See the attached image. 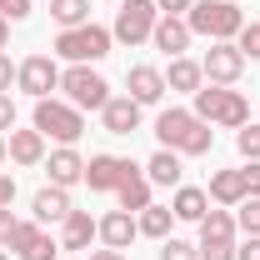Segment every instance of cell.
<instances>
[{"mask_svg":"<svg viewBox=\"0 0 260 260\" xmlns=\"http://www.w3.org/2000/svg\"><path fill=\"white\" fill-rule=\"evenodd\" d=\"M235 150L245 160H260V125H240L235 130Z\"/></svg>","mask_w":260,"mask_h":260,"instance_id":"obj_29","label":"cell"},{"mask_svg":"<svg viewBox=\"0 0 260 260\" xmlns=\"http://www.w3.org/2000/svg\"><path fill=\"white\" fill-rule=\"evenodd\" d=\"M155 20H160L155 0H125V5L115 10V30H110V35H115L120 45H140V40H150Z\"/></svg>","mask_w":260,"mask_h":260,"instance_id":"obj_7","label":"cell"},{"mask_svg":"<svg viewBox=\"0 0 260 260\" xmlns=\"http://www.w3.org/2000/svg\"><path fill=\"white\" fill-rule=\"evenodd\" d=\"M110 40H115V35L90 20V25H75V30H60V35H55V55L70 60V65H95V60L110 55Z\"/></svg>","mask_w":260,"mask_h":260,"instance_id":"obj_5","label":"cell"},{"mask_svg":"<svg viewBox=\"0 0 260 260\" xmlns=\"http://www.w3.org/2000/svg\"><path fill=\"white\" fill-rule=\"evenodd\" d=\"M235 210H240V215H235V230H245V235H260V195L240 200Z\"/></svg>","mask_w":260,"mask_h":260,"instance_id":"obj_28","label":"cell"},{"mask_svg":"<svg viewBox=\"0 0 260 260\" xmlns=\"http://www.w3.org/2000/svg\"><path fill=\"white\" fill-rule=\"evenodd\" d=\"M205 195H210L215 205H240V200H245V175H240V170H215Z\"/></svg>","mask_w":260,"mask_h":260,"instance_id":"obj_25","label":"cell"},{"mask_svg":"<svg viewBox=\"0 0 260 260\" xmlns=\"http://www.w3.org/2000/svg\"><path fill=\"white\" fill-rule=\"evenodd\" d=\"M50 20H55L60 30L90 25V0H50Z\"/></svg>","mask_w":260,"mask_h":260,"instance_id":"obj_27","label":"cell"},{"mask_svg":"<svg viewBox=\"0 0 260 260\" xmlns=\"http://www.w3.org/2000/svg\"><path fill=\"white\" fill-rule=\"evenodd\" d=\"M10 250H15L20 260H55V250H60V240H50L40 220H20V230H15V240H10Z\"/></svg>","mask_w":260,"mask_h":260,"instance_id":"obj_10","label":"cell"},{"mask_svg":"<svg viewBox=\"0 0 260 260\" xmlns=\"http://www.w3.org/2000/svg\"><path fill=\"white\" fill-rule=\"evenodd\" d=\"M200 260H235V245H195Z\"/></svg>","mask_w":260,"mask_h":260,"instance_id":"obj_36","label":"cell"},{"mask_svg":"<svg viewBox=\"0 0 260 260\" xmlns=\"http://www.w3.org/2000/svg\"><path fill=\"white\" fill-rule=\"evenodd\" d=\"M170 210H175V220H205V210H210V195L195 190V185H175V200H170Z\"/></svg>","mask_w":260,"mask_h":260,"instance_id":"obj_22","label":"cell"},{"mask_svg":"<svg viewBox=\"0 0 260 260\" xmlns=\"http://www.w3.org/2000/svg\"><path fill=\"white\" fill-rule=\"evenodd\" d=\"M235 45H240L245 60H260V20H245V30L235 35Z\"/></svg>","mask_w":260,"mask_h":260,"instance_id":"obj_30","label":"cell"},{"mask_svg":"<svg viewBox=\"0 0 260 260\" xmlns=\"http://www.w3.org/2000/svg\"><path fill=\"white\" fill-rule=\"evenodd\" d=\"M200 70H205V85H235V80L245 75V55H240L235 40H210Z\"/></svg>","mask_w":260,"mask_h":260,"instance_id":"obj_8","label":"cell"},{"mask_svg":"<svg viewBox=\"0 0 260 260\" xmlns=\"http://www.w3.org/2000/svg\"><path fill=\"white\" fill-rule=\"evenodd\" d=\"M180 175H185V165L175 150H155L150 160H145V180L150 185H180Z\"/></svg>","mask_w":260,"mask_h":260,"instance_id":"obj_23","label":"cell"},{"mask_svg":"<svg viewBox=\"0 0 260 260\" xmlns=\"http://www.w3.org/2000/svg\"><path fill=\"white\" fill-rule=\"evenodd\" d=\"M240 175H245V200L260 195V160H245V165H240Z\"/></svg>","mask_w":260,"mask_h":260,"instance_id":"obj_34","label":"cell"},{"mask_svg":"<svg viewBox=\"0 0 260 260\" xmlns=\"http://www.w3.org/2000/svg\"><path fill=\"white\" fill-rule=\"evenodd\" d=\"M90 240H100V220L90 210H70L60 220V250H90Z\"/></svg>","mask_w":260,"mask_h":260,"instance_id":"obj_14","label":"cell"},{"mask_svg":"<svg viewBox=\"0 0 260 260\" xmlns=\"http://www.w3.org/2000/svg\"><path fill=\"white\" fill-rule=\"evenodd\" d=\"M15 230H20V220L10 215V205H0V250H10V240H15Z\"/></svg>","mask_w":260,"mask_h":260,"instance_id":"obj_32","label":"cell"},{"mask_svg":"<svg viewBox=\"0 0 260 260\" xmlns=\"http://www.w3.org/2000/svg\"><path fill=\"white\" fill-rule=\"evenodd\" d=\"M140 110H145V105H135L130 95H110L105 110H100V120H105L110 135H135V130H140Z\"/></svg>","mask_w":260,"mask_h":260,"instance_id":"obj_15","label":"cell"},{"mask_svg":"<svg viewBox=\"0 0 260 260\" xmlns=\"http://www.w3.org/2000/svg\"><path fill=\"white\" fill-rule=\"evenodd\" d=\"M135 165L125 155H90L85 160V185L90 190H120V180H125Z\"/></svg>","mask_w":260,"mask_h":260,"instance_id":"obj_12","label":"cell"},{"mask_svg":"<svg viewBox=\"0 0 260 260\" xmlns=\"http://www.w3.org/2000/svg\"><path fill=\"white\" fill-rule=\"evenodd\" d=\"M30 210H35V220H40V225H60L75 205H70V195H65L60 185H45V190H35Z\"/></svg>","mask_w":260,"mask_h":260,"instance_id":"obj_17","label":"cell"},{"mask_svg":"<svg viewBox=\"0 0 260 260\" xmlns=\"http://www.w3.org/2000/svg\"><path fill=\"white\" fill-rule=\"evenodd\" d=\"M0 260H10V250H0Z\"/></svg>","mask_w":260,"mask_h":260,"instance_id":"obj_44","label":"cell"},{"mask_svg":"<svg viewBox=\"0 0 260 260\" xmlns=\"http://www.w3.org/2000/svg\"><path fill=\"white\" fill-rule=\"evenodd\" d=\"M10 160V145H5V135H0V165Z\"/></svg>","mask_w":260,"mask_h":260,"instance_id":"obj_43","label":"cell"},{"mask_svg":"<svg viewBox=\"0 0 260 260\" xmlns=\"http://www.w3.org/2000/svg\"><path fill=\"white\" fill-rule=\"evenodd\" d=\"M160 260H200V250H195L190 240H175L170 235V240H160Z\"/></svg>","mask_w":260,"mask_h":260,"instance_id":"obj_31","label":"cell"},{"mask_svg":"<svg viewBox=\"0 0 260 260\" xmlns=\"http://www.w3.org/2000/svg\"><path fill=\"white\" fill-rule=\"evenodd\" d=\"M185 25L195 35H205V40H235V35L245 30V15H240L235 0H195Z\"/></svg>","mask_w":260,"mask_h":260,"instance_id":"obj_3","label":"cell"},{"mask_svg":"<svg viewBox=\"0 0 260 260\" xmlns=\"http://www.w3.org/2000/svg\"><path fill=\"white\" fill-rule=\"evenodd\" d=\"M50 185H60V190H70L75 180H85V160H80V150L75 145H60V150H50Z\"/></svg>","mask_w":260,"mask_h":260,"instance_id":"obj_16","label":"cell"},{"mask_svg":"<svg viewBox=\"0 0 260 260\" xmlns=\"http://www.w3.org/2000/svg\"><path fill=\"white\" fill-rule=\"evenodd\" d=\"M135 235H140V225H135L130 210H110V215H100V240H105L110 250H125Z\"/></svg>","mask_w":260,"mask_h":260,"instance_id":"obj_18","label":"cell"},{"mask_svg":"<svg viewBox=\"0 0 260 260\" xmlns=\"http://www.w3.org/2000/svg\"><path fill=\"white\" fill-rule=\"evenodd\" d=\"M60 90H65V100H70L75 110H105V100H110L105 75L90 70V65H70V70H60Z\"/></svg>","mask_w":260,"mask_h":260,"instance_id":"obj_6","label":"cell"},{"mask_svg":"<svg viewBox=\"0 0 260 260\" xmlns=\"http://www.w3.org/2000/svg\"><path fill=\"white\" fill-rule=\"evenodd\" d=\"M5 145H10V160L15 165H40L45 160V135L40 130H10Z\"/></svg>","mask_w":260,"mask_h":260,"instance_id":"obj_19","label":"cell"},{"mask_svg":"<svg viewBox=\"0 0 260 260\" xmlns=\"http://www.w3.org/2000/svg\"><path fill=\"white\" fill-rule=\"evenodd\" d=\"M235 260H260V235H245V245H235Z\"/></svg>","mask_w":260,"mask_h":260,"instance_id":"obj_39","label":"cell"},{"mask_svg":"<svg viewBox=\"0 0 260 260\" xmlns=\"http://www.w3.org/2000/svg\"><path fill=\"white\" fill-rule=\"evenodd\" d=\"M190 5H195V0H155L160 15H190Z\"/></svg>","mask_w":260,"mask_h":260,"instance_id":"obj_37","label":"cell"},{"mask_svg":"<svg viewBox=\"0 0 260 260\" xmlns=\"http://www.w3.org/2000/svg\"><path fill=\"white\" fill-rule=\"evenodd\" d=\"M15 70H20V65H10V55L0 50V95H10V85H15Z\"/></svg>","mask_w":260,"mask_h":260,"instance_id":"obj_35","label":"cell"},{"mask_svg":"<svg viewBox=\"0 0 260 260\" xmlns=\"http://www.w3.org/2000/svg\"><path fill=\"white\" fill-rule=\"evenodd\" d=\"M5 45H10V20L0 15V50H5Z\"/></svg>","mask_w":260,"mask_h":260,"instance_id":"obj_42","label":"cell"},{"mask_svg":"<svg viewBox=\"0 0 260 260\" xmlns=\"http://www.w3.org/2000/svg\"><path fill=\"white\" fill-rule=\"evenodd\" d=\"M5 130H15V100L10 95H0V135Z\"/></svg>","mask_w":260,"mask_h":260,"instance_id":"obj_38","label":"cell"},{"mask_svg":"<svg viewBox=\"0 0 260 260\" xmlns=\"http://www.w3.org/2000/svg\"><path fill=\"white\" fill-rule=\"evenodd\" d=\"M190 40H195V30L185 25V15H160V20H155V30H150V45L165 50L170 60H175V55H185V50H190Z\"/></svg>","mask_w":260,"mask_h":260,"instance_id":"obj_11","label":"cell"},{"mask_svg":"<svg viewBox=\"0 0 260 260\" xmlns=\"http://www.w3.org/2000/svg\"><path fill=\"white\" fill-rule=\"evenodd\" d=\"M15 85L30 100H45L50 90H60V65H55V55H30V60H20Z\"/></svg>","mask_w":260,"mask_h":260,"instance_id":"obj_9","label":"cell"},{"mask_svg":"<svg viewBox=\"0 0 260 260\" xmlns=\"http://www.w3.org/2000/svg\"><path fill=\"white\" fill-rule=\"evenodd\" d=\"M135 225H140V235H150V240H170L175 210H170V205H145V210L135 215Z\"/></svg>","mask_w":260,"mask_h":260,"instance_id":"obj_26","label":"cell"},{"mask_svg":"<svg viewBox=\"0 0 260 260\" xmlns=\"http://www.w3.org/2000/svg\"><path fill=\"white\" fill-rule=\"evenodd\" d=\"M10 200H15V180H10V175H0V205H10Z\"/></svg>","mask_w":260,"mask_h":260,"instance_id":"obj_40","label":"cell"},{"mask_svg":"<svg viewBox=\"0 0 260 260\" xmlns=\"http://www.w3.org/2000/svg\"><path fill=\"white\" fill-rule=\"evenodd\" d=\"M125 95L135 105H155L165 95V70H155V65H130L125 70Z\"/></svg>","mask_w":260,"mask_h":260,"instance_id":"obj_13","label":"cell"},{"mask_svg":"<svg viewBox=\"0 0 260 260\" xmlns=\"http://www.w3.org/2000/svg\"><path fill=\"white\" fill-rule=\"evenodd\" d=\"M155 140H160V150H175V155H205L215 145V130L205 125L195 110H160Z\"/></svg>","mask_w":260,"mask_h":260,"instance_id":"obj_1","label":"cell"},{"mask_svg":"<svg viewBox=\"0 0 260 260\" xmlns=\"http://www.w3.org/2000/svg\"><path fill=\"white\" fill-rule=\"evenodd\" d=\"M200 85H205V70H200V60L175 55V60H170V70H165V90H185V95H195Z\"/></svg>","mask_w":260,"mask_h":260,"instance_id":"obj_21","label":"cell"},{"mask_svg":"<svg viewBox=\"0 0 260 260\" xmlns=\"http://www.w3.org/2000/svg\"><path fill=\"white\" fill-rule=\"evenodd\" d=\"M115 200H120V210H130V215H140L145 205H155V200H150V180H145V170H140V165H135L125 180H120Z\"/></svg>","mask_w":260,"mask_h":260,"instance_id":"obj_20","label":"cell"},{"mask_svg":"<svg viewBox=\"0 0 260 260\" xmlns=\"http://www.w3.org/2000/svg\"><path fill=\"white\" fill-rule=\"evenodd\" d=\"M200 245H235V215H230V210H205V220H200Z\"/></svg>","mask_w":260,"mask_h":260,"instance_id":"obj_24","label":"cell"},{"mask_svg":"<svg viewBox=\"0 0 260 260\" xmlns=\"http://www.w3.org/2000/svg\"><path fill=\"white\" fill-rule=\"evenodd\" d=\"M35 130L45 135V140H60V145H75L80 135H85V110H75L70 100H35Z\"/></svg>","mask_w":260,"mask_h":260,"instance_id":"obj_4","label":"cell"},{"mask_svg":"<svg viewBox=\"0 0 260 260\" xmlns=\"http://www.w3.org/2000/svg\"><path fill=\"white\" fill-rule=\"evenodd\" d=\"M0 15L15 25V20H25V15H30V0H0Z\"/></svg>","mask_w":260,"mask_h":260,"instance_id":"obj_33","label":"cell"},{"mask_svg":"<svg viewBox=\"0 0 260 260\" xmlns=\"http://www.w3.org/2000/svg\"><path fill=\"white\" fill-rule=\"evenodd\" d=\"M90 260H125V255H120V250H110V245H105V250H90Z\"/></svg>","mask_w":260,"mask_h":260,"instance_id":"obj_41","label":"cell"},{"mask_svg":"<svg viewBox=\"0 0 260 260\" xmlns=\"http://www.w3.org/2000/svg\"><path fill=\"white\" fill-rule=\"evenodd\" d=\"M195 115L205 125H225V130H240L250 125V100L230 85H200L195 90Z\"/></svg>","mask_w":260,"mask_h":260,"instance_id":"obj_2","label":"cell"}]
</instances>
